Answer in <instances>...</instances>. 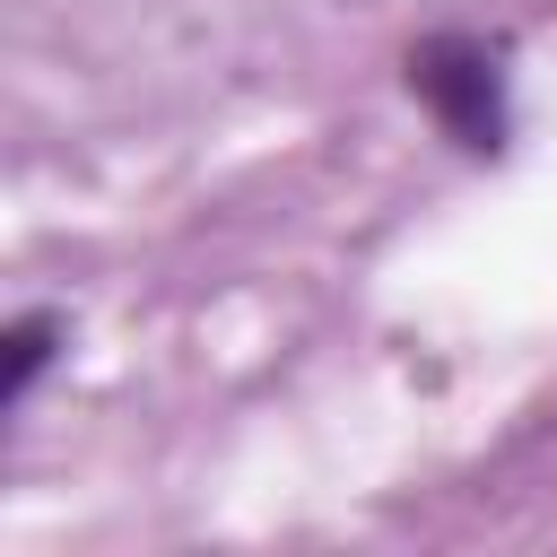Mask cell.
I'll return each mask as SVG.
<instances>
[{
    "label": "cell",
    "instance_id": "6da1fadb",
    "mask_svg": "<svg viewBox=\"0 0 557 557\" xmlns=\"http://www.w3.org/2000/svg\"><path fill=\"white\" fill-rule=\"evenodd\" d=\"M409 96L461 157H505L513 148V70L505 44L479 26H435L409 44Z\"/></svg>",
    "mask_w": 557,
    "mask_h": 557
},
{
    "label": "cell",
    "instance_id": "7a4b0ae2",
    "mask_svg": "<svg viewBox=\"0 0 557 557\" xmlns=\"http://www.w3.org/2000/svg\"><path fill=\"white\" fill-rule=\"evenodd\" d=\"M61 348H70V322H61L52 305L9 313V331H0V418H17V409L35 400V383L61 366Z\"/></svg>",
    "mask_w": 557,
    "mask_h": 557
}]
</instances>
